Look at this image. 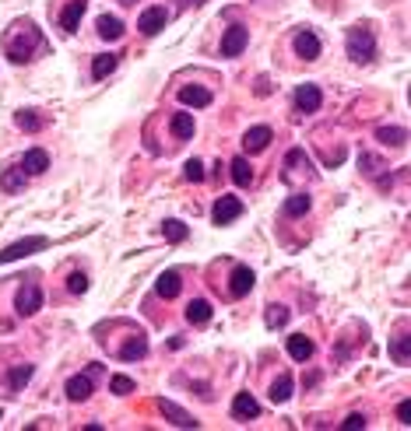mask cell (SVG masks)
Masks as SVG:
<instances>
[{"instance_id":"37","label":"cell","mask_w":411,"mask_h":431,"mask_svg":"<svg viewBox=\"0 0 411 431\" xmlns=\"http://www.w3.org/2000/svg\"><path fill=\"white\" fill-rule=\"evenodd\" d=\"M183 176L190 179V182H201V179H204V165H201L197 158H190V162L183 165Z\"/></svg>"},{"instance_id":"4","label":"cell","mask_w":411,"mask_h":431,"mask_svg":"<svg viewBox=\"0 0 411 431\" xmlns=\"http://www.w3.org/2000/svg\"><path fill=\"white\" fill-rule=\"evenodd\" d=\"M250 43V32L246 25H229L225 35H221V56H239Z\"/></svg>"},{"instance_id":"23","label":"cell","mask_w":411,"mask_h":431,"mask_svg":"<svg viewBox=\"0 0 411 431\" xmlns=\"http://www.w3.org/2000/svg\"><path fill=\"white\" fill-rule=\"evenodd\" d=\"M186 319H190L194 326H204V323L211 319V302H204V298H194L190 305H186Z\"/></svg>"},{"instance_id":"16","label":"cell","mask_w":411,"mask_h":431,"mask_svg":"<svg viewBox=\"0 0 411 431\" xmlns=\"http://www.w3.org/2000/svg\"><path fill=\"white\" fill-rule=\"evenodd\" d=\"M21 169H25V176H39V172H46V169H50V154H46L43 147H32V151H25Z\"/></svg>"},{"instance_id":"15","label":"cell","mask_w":411,"mask_h":431,"mask_svg":"<svg viewBox=\"0 0 411 431\" xmlns=\"http://www.w3.org/2000/svg\"><path fill=\"white\" fill-rule=\"evenodd\" d=\"M211 98H214V95H211L208 88H201V85H183V88H179V102H183V105L208 109V105H211Z\"/></svg>"},{"instance_id":"19","label":"cell","mask_w":411,"mask_h":431,"mask_svg":"<svg viewBox=\"0 0 411 431\" xmlns=\"http://www.w3.org/2000/svg\"><path fill=\"white\" fill-rule=\"evenodd\" d=\"M169 130H172L176 140H190L194 130H197V123H194V116H190V112H176L172 120H169Z\"/></svg>"},{"instance_id":"10","label":"cell","mask_w":411,"mask_h":431,"mask_svg":"<svg viewBox=\"0 0 411 431\" xmlns=\"http://www.w3.org/2000/svg\"><path fill=\"white\" fill-rule=\"evenodd\" d=\"M323 105V92L317 85H303V88H295V109L299 112H317Z\"/></svg>"},{"instance_id":"25","label":"cell","mask_w":411,"mask_h":431,"mask_svg":"<svg viewBox=\"0 0 411 431\" xmlns=\"http://www.w3.org/2000/svg\"><path fill=\"white\" fill-rule=\"evenodd\" d=\"M306 211H310V197H306V193H295V197H288L285 207H281L285 218H303Z\"/></svg>"},{"instance_id":"29","label":"cell","mask_w":411,"mask_h":431,"mask_svg":"<svg viewBox=\"0 0 411 431\" xmlns=\"http://www.w3.org/2000/svg\"><path fill=\"white\" fill-rule=\"evenodd\" d=\"M117 63H120V56H113V53L95 56V60H92V77H99V81H102L106 74H113V70H117Z\"/></svg>"},{"instance_id":"30","label":"cell","mask_w":411,"mask_h":431,"mask_svg":"<svg viewBox=\"0 0 411 431\" xmlns=\"http://www.w3.org/2000/svg\"><path fill=\"white\" fill-rule=\"evenodd\" d=\"M32 365H18V368H11L8 372V389H11V393H18V389H25L28 386V379H32Z\"/></svg>"},{"instance_id":"40","label":"cell","mask_w":411,"mask_h":431,"mask_svg":"<svg viewBox=\"0 0 411 431\" xmlns=\"http://www.w3.org/2000/svg\"><path fill=\"white\" fill-rule=\"evenodd\" d=\"M341 428H365V417H362V414H348V417L341 421Z\"/></svg>"},{"instance_id":"26","label":"cell","mask_w":411,"mask_h":431,"mask_svg":"<svg viewBox=\"0 0 411 431\" xmlns=\"http://www.w3.org/2000/svg\"><path fill=\"white\" fill-rule=\"evenodd\" d=\"M377 140L387 144V147H401V144L408 140V130H404V127H380V130H377Z\"/></svg>"},{"instance_id":"27","label":"cell","mask_w":411,"mask_h":431,"mask_svg":"<svg viewBox=\"0 0 411 431\" xmlns=\"http://www.w3.org/2000/svg\"><path fill=\"white\" fill-rule=\"evenodd\" d=\"M162 235H166L169 242H186L190 228H186L183 221H176V218H166V221H162Z\"/></svg>"},{"instance_id":"1","label":"cell","mask_w":411,"mask_h":431,"mask_svg":"<svg viewBox=\"0 0 411 431\" xmlns=\"http://www.w3.org/2000/svg\"><path fill=\"white\" fill-rule=\"evenodd\" d=\"M348 56L355 63H369L377 56V39L369 35V28H352L348 32Z\"/></svg>"},{"instance_id":"34","label":"cell","mask_w":411,"mask_h":431,"mask_svg":"<svg viewBox=\"0 0 411 431\" xmlns=\"http://www.w3.org/2000/svg\"><path fill=\"white\" fill-rule=\"evenodd\" d=\"M264 316H268V326H271V330H281V326L288 323V308H285V305H268Z\"/></svg>"},{"instance_id":"18","label":"cell","mask_w":411,"mask_h":431,"mask_svg":"<svg viewBox=\"0 0 411 431\" xmlns=\"http://www.w3.org/2000/svg\"><path fill=\"white\" fill-rule=\"evenodd\" d=\"M295 53L303 60H317L320 56V39L313 32H295Z\"/></svg>"},{"instance_id":"22","label":"cell","mask_w":411,"mask_h":431,"mask_svg":"<svg viewBox=\"0 0 411 431\" xmlns=\"http://www.w3.org/2000/svg\"><path fill=\"white\" fill-rule=\"evenodd\" d=\"M14 123H18L25 134H39V130H43V116L35 112V109H18V112H14Z\"/></svg>"},{"instance_id":"6","label":"cell","mask_w":411,"mask_h":431,"mask_svg":"<svg viewBox=\"0 0 411 431\" xmlns=\"http://www.w3.org/2000/svg\"><path fill=\"white\" fill-rule=\"evenodd\" d=\"M159 410H162V417L169 421V424H176V428H197L201 421L194 417V414H186L179 403H172V400H159Z\"/></svg>"},{"instance_id":"42","label":"cell","mask_w":411,"mask_h":431,"mask_svg":"<svg viewBox=\"0 0 411 431\" xmlns=\"http://www.w3.org/2000/svg\"><path fill=\"white\" fill-rule=\"evenodd\" d=\"M120 4H137V0H120Z\"/></svg>"},{"instance_id":"39","label":"cell","mask_w":411,"mask_h":431,"mask_svg":"<svg viewBox=\"0 0 411 431\" xmlns=\"http://www.w3.org/2000/svg\"><path fill=\"white\" fill-rule=\"evenodd\" d=\"M397 421H401V424H411V400H401V407H397Z\"/></svg>"},{"instance_id":"28","label":"cell","mask_w":411,"mask_h":431,"mask_svg":"<svg viewBox=\"0 0 411 431\" xmlns=\"http://www.w3.org/2000/svg\"><path fill=\"white\" fill-rule=\"evenodd\" d=\"M99 35H102V39H120V35H123V21H120L117 14H102V18H99Z\"/></svg>"},{"instance_id":"7","label":"cell","mask_w":411,"mask_h":431,"mask_svg":"<svg viewBox=\"0 0 411 431\" xmlns=\"http://www.w3.org/2000/svg\"><path fill=\"white\" fill-rule=\"evenodd\" d=\"M166 21H169V11H166V8H148V11L141 14L137 28H141V35H159V32L166 28Z\"/></svg>"},{"instance_id":"38","label":"cell","mask_w":411,"mask_h":431,"mask_svg":"<svg viewBox=\"0 0 411 431\" xmlns=\"http://www.w3.org/2000/svg\"><path fill=\"white\" fill-rule=\"evenodd\" d=\"M359 165H362L365 172H377V169H380V158H377V154H362Z\"/></svg>"},{"instance_id":"5","label":"cell","mask_w":411,"mask_h":431,"mask_svg":"<svg viewBox=\"0 0 411 431\" xmlns=\"http://www.w3.org/2000/svg\"><path fill=\"white\" fill-rule=\"evenodd\" d=\"M239 214H243V200L239 197H218L214 211H211V221L214 224H232Z\"/></svg>"},{"instance_id":"36","label":"cell","mask_w":411,"mask_h":431,"mask_svg":"<svg viewBox=\"0 0 411 431\" xmlns=\"http://www.w3.org/2000/svg\"><path fill=\"white\" fill-rule=\"evenodd\" d=\"M67 291H70V295H85V291H88V277H85L81 270H74L70 277H67Z\"/></svg>"},{"instance_id":"33","label":"cell","mask_w":411,"mask_h":431,"mask_svg":"<svg viewBox=\"0 0 411 431\" xmlns=\"http://www.w3.org/2000/svg\"><path fill=\"white\" fill-rule=\"evenodd\" d=\"M232 182L236 186H250L253 182V169L246 158H232Z\"/></svg>"},{"instance_id":"9","label":"cell","mask_w":411,"mask_h":431,"mask_svg":"<svg viewBox=\"0 0 411 431\" xmlns=\"http://www.w3.org/2000/svg\"><path fill=\"white\" fill-rule=\"evenodd\" d=\"M14 308H18V316H35V312L43 308V291L39 288H21L18 298H14Z\"/></svg>"},{"instance_id":"32","label":"cell","mask_w":411,"mask_h":431,"mask_svg":"<svg viewBox=\"0 0 411 431\" xmlns=\"http://www.w3.org/2000/svg\"><path fill=\"white\" fill-rule=\"evenodd\" d=\"M411 340H408V333H401V337H394V344H390V358L397 361V365H408V358H411Z\"/></svg>"},{"instance_id":"14","label":"cell","mask_w":411,"mask_h":431,"mask_svg":"<svg viewBox=\"0 0 411 431\" xmlns=\"http://www.w3.org/2000/svg\"><path fill=\"white\" fill-rule=\"evenodd\" d=\"M85 11H88L85 0H70V4L63 8V14H60V28H63V32H78V28H81Z\"/></svg>"},{"instance_id":"20","label":"cell","mask_w":411,"mask_h":431,"mask_svg":"<svg viewBox=\"0 0 411 431\" xmlns=\"http://www.w3.org/2000/svg\"><path fill=\"white\" fill-rule=\"evenodd\" d=\"M179 288H183V277L176 270H166L162 277L155 281V291H159V298H176L179 295Z\"/></svg>"},{"instance_id":"11","label":"cell","mask_w":411,"mask_h":431,"mask_svg":"<svg viewBox=\"0 0 411 431\" xmlns=\"http://www.w3.org/2000/svg\"><path fill=\"white\" fill-rule=\"evenodd\" d=\"M253 281H257V273H253L250 266H236V270H232V277H229V291H232V298L250 295V291H253Z\"/></svg>"},{"instance_id":"21","label":"cell","mask_w":411,"mask_h":431,"mask_svg":"<svg viewBox=\"0 0 411 431\" xmlns=\"http://www.w3.org/2000/svg\"><path fill=\"white\" fill-rule=\"evenodd\" d=\"M148 355V340L137 333V337H130V340H123V347H120V358L123 361H141Z\"/></svg>"},{"instance_id":"12","label":"cell","mask_w":411,"mask_h":431,"mask_svg":"<svg viewBox=\"0 0 411 431\" xmlns=\"http://www.w3.org/2000/svg\"><path fill=\"white\" fill-rule=\"evenodd\" d=\"M92 389H95V382H92L88 375H70V379H67V386H63V393H67V400L81 403V400H88V397H92Z\"/></svg>"},{"instance_id":"24","label":"cell","mask_w":411,"mask_h":431,"mask_svg":"<svg viewBox=\"0 0 411 431\" xmlns=\"http://www.w3.org/2000/svg\"><path fill=\"white\" fill-rule=\"evenodd\" d=\"M292 389H295V379L292 375H278L271 382V403H285L292 397Z\"/></svg>"},{"instance_id":"31","label":"cell","mask_w":411,"mask_h":431,"mask_svg":"<svg viewBox=\"0 0 411 431\" xmlns=\"http://www.w3.org/2000/svg\"><path fill=\"white\" fill-rule=\"evenodd\" d=\"M0 186H4V193H18L21 186H25V169L18 165V169H8L4 176H0Z\"/></svg>"},{"instance_id":"17","label":"cell","mask_w":411,"mask_h":431,"mask_svg":"<svg viewBox=\"0 0 411 431\" xmlns=\"http://www.w3.org/2000/svg\"><path fill=\"white\" fill-rule=\"evenodd\" d=\"M232 417H236V421H257V417H260V403H257L250 393H239V397L232 400Z\"/></svg>"},{"instance_id":"2","label":"cell","mask_w":411,"mask_h":431,"mask_svg":"<svg viewBox=\"0 0 411 431\" xmlns=\"http://www.w3.org/2000/svg\"><path fill=\"white\" fill-rule=\"evenodd\" d=\"M50 246V239H43V235H32V239H18L11 242L8 249H0V263H14V260H25L32 253H43Z\"/></svg>"},{"instance_id":"8","label":"cell","mask_w":411,"mask_h":431,"mask_svg":"<svg viewBox=\"0 0 411 431\" xmlns=\"http://www.w3.org/2000/svg\"><path fill=\"white\" fill-rule=\"evenodd\" d=\"M271 137H274V130H271V127H264V123H260V127H250V130H246V137H243V151H246V154L264 151V147L271 144Z\"/></svg>"},{"instance_id":"3","label":"cell","mask_w":411,"mask_h":431,"mask_svg":"<svg viewBox=\"0 0 411 431\" xmlns=\"http://www.w3.org/2000/svg\"><path fill=\"white\" fill-rule=\"evenodd\" d=\"M43 43V35L39 32H28V39H25V43H21V39H11V43H8V60L11 63H28L32 60V53H35V46H39Z\"/></svg>"},{"instance_id":"13","label":"cell","mask_w":411,"mask_h":431,"mask_svg":"<svg viewBox=\"0 0 411 431\" xmlns=\"http://www.w3.org/2000/svg\"><path fill=\"white\" fill-rule=\"evenodd\" d=\"M285 350H288V358H295V361H310L317 347H313V340H310V337L292 333V337L285 340Z\"/></svg>"},{"instance_id":"35","label":"cell","mask_w":411,"mask_h":431,"mask_svg":"<svg viewBox=\"0 0 411 431\" xmlns=\"http://www.w3.org/2000/svg\"><path fill=\"white\" fill-rule=\"evenodd\" d=\"M109 389H113L117 397H127V393H134V379L130 375H113L109 379Z\"/></svg>"},{"instance_id":"41","label":"cell","mask_w":411,"mask_h":431,"mask_svg":"<svg viewBox=\"0 0 411 431\" xmlns=\"http://www.w3.org/2000/svg\"><path fill=\"white\" fill-rule=\"evenodd\" d=\"M85 375H88V379H99V375H102V365H88Z\"/></svg>"}]
</instances>
